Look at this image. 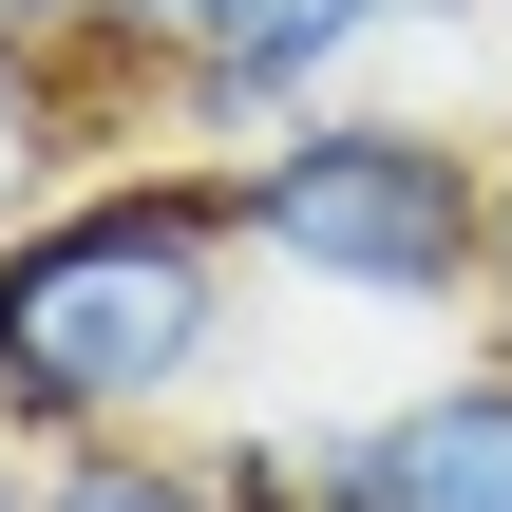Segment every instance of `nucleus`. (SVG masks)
Here are the masks:
<instances>
[{"mask_svg":"<svg viewBox=\"0 0 512 512\" xmlns=\"http://www.w3.org/2000/svg\"><path fill=\"white\" fill-rule=\"evenodd\" d=\"M456 19H494V0H114L76 76L133 95V114H171L190 152H247L304 95H342L380 38H456Z\"/></svg>","mask_w":512,"mask_h":512,"instance_id":"obj_3","label":"nucleus"},{"mask_svg":"<svg viewBox=\"0 0 512 512\" xmlns=\"http://www.w3.org/2000/svg\"><path fill=\"white\" fill-rule=\"evenodd\" d=\"M228 228L266 285L342 304V323H475V209H494V133L418 114V95H304L285 133L209 152Z\"/></svg>","mask_w":512,"mask_h":512,"instance_id":"obj_2","label":"nucleus"},{"mask_svg":"<svg viewBox=\"0 0 512 512\" xmlns=\"http://www.w3.org/2000/svg\"><path fill=\"white\" fill-rule=\"evenodd\" d=\"M494 19H512V0H494Z\"/></svg>","mask_w":512,"mask_h":512,"instance_id":"obj_10","label":"nucleus"},{"mask_svg":"<svg viewBox=\"0 0 512 512\" xmlns=\"http://www.w3.org/2000/svg\"><path fill=\"white\" fill-rule=\"evenodd\" d=\"M0 512H19V456H0Z\"/></svg>","mask_w":512,"mask_h":512,"instance_id":"obj_9","label":"nucleus"},{"mask_svg":"<svg viewBox=\"0 0 512 512\" xmlns=\"http://www.w3.org/2000/svg\"><path fill=\"white\" fill-rule=\"evenodd\" d=\"M95 114H114V95H95L76 57H38V38H0V228H19V209L57 190V152H76Z\"/></svg>","mask_w":512,"mask_h":512,"instance_id":"obj_6","label":"nucleus"},{"mask_svg":"<svg viewBox=\"0 0 512 512\" xmlns=\"http://www.w3.org/2000/svg\"><path fill=\"white\" fill-rule=\"evenodd\" d=\"M95 19L114 0H0V38H38V57H95Z\"/></svg>","mask_w":512,"mask_h":512,"instance_id":"obj_8","label":"nucleus"},{"mask_svg":"<svg viewBox=\"0 0 512 512\" xmlns=\"http://www.w3.org/2000/svg\"><path fill=\"white\" fill-rule=\"evenodd\" d=\"M304 437V494L323 512H512V361H418L399 399L361 418H285Z\"/></svg>","mask_w":512,"mask_h":512,"instance_id":"obj_4","label":"nucleus"},{"mask_svg":"<svg viewBox=\"0 0 512 512\" xmlns=\"http://www.w3.org/2000/svg\"><path fill=\"white\" fill-rule=\"evenodd\" d=\"M19 512H228L209 437H57L19 456Z\"/></svg>","mask_w":512,"mask_h":512,"instance_id":"obj_5","label":"nucleus"},{"mask_svg":"<svg viewBox=\"0 0 512 512\" xmlns=\"http://www.w3.org/2000/svg\"><path fill=\"white\" fill-rule=\"evenodd\" d=\"M475 342L512 361V133H494V209H475Z\"/></svg>","mask_w":512,"mask_h":512,"instance_id":"obj_7","label":"nucleus"},{"mask_svg":"<svg viewBox=\"0 0 512 512\" xmlns=\"http://www.w3.org/2000/svg\"><path fill=\"white\" fill-rule=\"evenodd\" d=\"M247 228H228V171H76L0 228V456H57V437H209V399L247 380Z\"/></svg>","mask_w":512,"mask_h":512,"instance_id":"obj_1","label":"nucleus"}]
</instances>
